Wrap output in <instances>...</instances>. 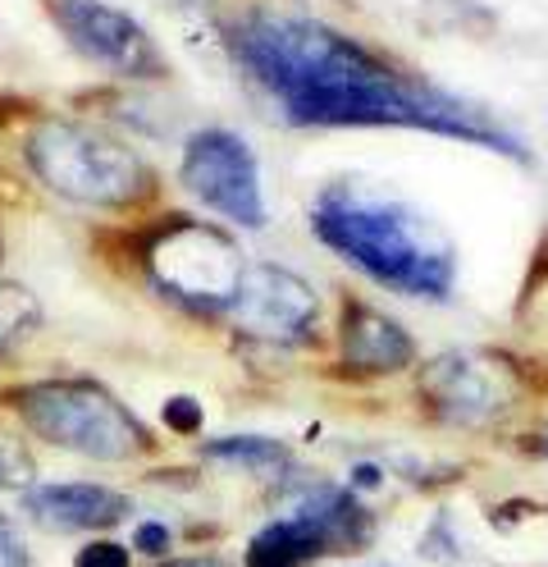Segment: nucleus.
<instances>
[{"mask_svg": "<svg viewBox=\"0 0 548 567\" xmlns=\"http://www.w3.org/2000/svg\"><path fill=\"white\" fill-rule=\"evenodd\" d=\"M210 463H225V467H242L256 476H283L292 472V453L279 440L266 435H229V440H210L206 444Z\"/></svg>", "mask_w": 548, "mask_h": 567, "instance_id": "4468645a", "label": "nucleus"}, {"mask_svg": "<svg viewBox=\"0 0 548 567\" xmlns=\"http://www.w3.org/2000/svg\"><path fill=\"white\" fill-rule=\"evenodd\" d=\"M412 358H416L412 334L402 330L393 316L365 307V302L343 307V362L356 375H393L402 367H412Z\"/></svg>", "mask_w": 548, "mask_h": 567, "instance_id": "9b49d317", "label": "nucleus"}, {"mask_svg": "<svg viewBox=\"0 0 548 567\" xmlns=\"http://www.w3.org/2000/svg\"><path fill=\"white\" fill-rule=\"evenodd\" d=\"M234 55L288 124L298 128H425L521 156V142L425 79L302 14H251L234 28Z\"/></svg>", "mask_w": 548, "mask_h": 567, "instance_id": "f257e3e1", "label": "nucleus"}, {"mask_svg": "<svg viewBox=\"0 0 548 567\" xmlns=\"http://www.w3.org/2000/svg\"><path fill=\"white\" fill-rule=\"evenodd\" d=\"M242 252L229 234L197 220H174L156 234L152 252H146V275L152 284L193 311H229L242 284Z\"/></svg>", "mask_w": 548, "mask_h": 567, "instance_id": "39448f33", "label": "nucleus"}, {"mask_svg": "<svg viewBox=\"0 0 548 567\" xmlns=\"http://www.w3.org/2000/svg\"><path fill=\"white\" fill-rule=\"evenodd\" d=\"M292 517H307L311 526L324 530V540L334 549L361 545L371 536V513L361 508V499L343 485H307L292 494Z\"/></svg>", "mask_w": 548, "mask_h": 567, "instance_id": "f8f14e48", "label": "nucleus"}, {"mask_svg": "<svg viewBox=\"0 0 548 567\" xmlns=\"http://www.w3.org/2000/svg\"><path fill=\"white\" fill-rule=\"evenodd\" d=\"M19 416L46 444L96 457V463H124L152 449L142 421L96 380H37L14 394Z\"/></svg>", "mask_w": 548, "mask_h": 567, "instance_id": "20e7f679", "label": "nucleus"}, {"mask_svg": "<svg viewBox=\"0 0 548 567\" xmlns=\"http://www.w3.org/2000/svg\"><path fill=\"white\" fill-rule=\"evenodd\" d=\"M526 449H535L539 457H548V425H544V431H539V435H535V440H530Z\"/></svg>", "mask_w": 548, "mask_h": 567, "instance_id": "b1692460", "label": "nucleus"}, {"mask_svg": "<svg viewBox=\"0 0 548 567\" xmlns=\"http://www.w3.org/2000/svg\"><path fill=\"white\" fill-rule=\"evenodd\" d=\"M161 567H225L219 558H178V563H161Z\"/></svg>", "mask_w": 548, "mask_h": 567, "instance_id": "5701e85b", "label": "nucleus"}, {"mask_svg": "<svg viewBox=\"0 0 548 567\" xmlns=\"http://www.w3.org/2000/svg\"><path fill=\"white\" fill-rule=\"evenodd\" d=\"M23 156L55 197L79 206H133L152 193L146 161L115 133L83 120H42L28 133Z\"/></svg>", "mask_w": 548, "mask_h": 567, "instance_id": "7ed1b4c3", "label": "nucleus"}, {"mask_svg": "<svg viewBox=\"0 0 548 567\" xmlns=\"http://www.w3.org/2000/svg\"><path fill=\"white\" fill-rule=\"evenodd\" d=\"M73 567H133L128 563V549L124 545H115V540H92L83 554H79V563Z\"/></svg>", "mask_w": 548, "mask_h": 567, "instance_id": "6ab92c4d", "label": "nucleus"}, {"mask_svg": "<svg viewBox=\"0 0 548 567\" xmlns=\"http://www.w3.org/2000/svg\"><path fill=\"white\" fill-rule=\"evenodd\" d=\"M229 311L247 334L266 343H302L316 330L320 302L302 275L283 266H247Z\"/></svg>", "mask_w": 548, "mask_h": 567, "instance_id": "1a4fd4ad", "label": "nucleus"}, {"mask_svg": "<svg viewBox=\"0 0 548 567\" xmlns=\"http://www.w3.org/2000/svg\"><path fill=\"white\" fill-rule=\"evenodd\" d=\"M0 567H32L28 558V540H23V530L0 513Z\"/></svg>", "mask_w": 548, "mask_h": 567, "instance_id": "a211bd4d", "label": "nucleus"}, {"mask_svg": "<svg viewBox=\"0 0 548 567\" xmlns=\"http://www.w3.org/2000/svg\"><path fill=\"white\" fill-rule=\"evenodd\" d=\"M178 179L201 206L229 225L261 229L266 225V197H261V165L256 152L229 128H201L183 142Z\"/></svg>", "mask_w": 548, "mask_h": 567, "instance_id": "423d86ee", "label": "nucleus"}, {"mask_svg": "<svg viewBox=\"0 0 548 567\" xmlns=\"http://www.w3.org/2000/svg\"><path fill=\"white\" fill-rule=\"evenodd\" d=\"M421 399L434 416L457 425H485L517 408L521 375L494 352H444L421 371Z\"/></svg>", "mask_w": 548, "mask_h": 567, "instance_id": "0eeeda50", "label": "nucleus"}, {"mask_svg": "<svg viewBox=\"0 0 548 567\" xmlns=\"http://www.w3.org/2000/svg\"><path fill=\"white\" fill-rule=\"evenodd\" d=\"M165 421L174 425V431H197V425H201V408L193 399H169L165 403Z\"/></svg>", "mask_w": 548, "mask_h": 567, "instance_id": "412c9836", "label": "nucleus"}, {"mask_svg": "<svg viewBox=\"0 0 548 567\" xmlns=\"http://www.w3.org/2000/svg\"><path fill=\"white\" fill-rule=\"evenodd\" d=\"M133 549H137V554H152V558H165L169 530H165L161 522H142V526L133 530Z\"/></svg>", "mask_w": 548, "mask_h": 567, "instance_id": "aec40b11", "label": "nucleus"}, {"mask_svg": "<svg viewBox=\"0 0 548 567\" xmlns=\"http://www.w3.org/2000/svg\"><path fill=\"white\" fill-rule=\"evenodd\" d=\"M55 28L73 42V51L115 69L120 79H165L169 64L156 51L152 32L105 0H46Z\"/></svg>", "mask_w": 548, "mask_h": 567, "instance_id": "6e6552de", "label": "nucleus"}, {"mask_svg": "<svg viewBox=\"0 0 548 567\" xmlns=\"http://www.w3.org/2000/svg\"><path fill=\"white\" fill-rule=\"evenodd\" d=\"M380 481H384V467H371V463H356L352 467V485H361V489H371Z\"/></svg>", "mask_w": 548, "mask_h": 567, "instance_id": "4be33fe9", "label": "nucleus"}, {"mask_svg": "<svg viewBox=\"0 0 548 567\" xmlns=\"http://www.w3.org/2000/svg\"><path fill=\"white\" fill-rule=\"evenodd\" d=\"M32 472V453L19 444V435L0 431V489H28Z\"/></svg>", "mask_w": 548, "mask_h": 567, "instance_id": "dca6fc26", "label": "nucleus"}, {"mask_svg": "<svg viewBox=\"0 0 548 567\" xmlns=\"http://www.w3.org/2000/svg\"><path fill=\"white\" fill-rule=\"evenodd\" d=\"M421 554H425V558H434L438 567H453V563H457V540L448 536V517H444V513L434 517L430 536L421 540Z\"/></svg>", "mask_w": 548, "mask_h": 567, "instance_id": "f3484780", "label": "nucleus"}, {"mask_svg": "<svg viewBox=\"0 0 548 567\" xmlns=\"http://www.w3.org/2000/svg\"><path fill=\"white\" fill-rule=\"evenodd\" d=\"M23 513L46 530H110L133 513L128 494L110 485L64 481V485H37L23 494Z\"/></svg>", "mask_w": 548, "mask_h": 567, "instance_id": "9d476101", "label": "nucleus"}, {"mask_svg": "<svg viewBox=\"0 0 548 567\" xmlns=\"http://www.w3.org/2000/svg\"><path fill=\"white\" fill-rule=\"evenodd\" d=\"M37 326H42V307L23 289V284L0 279V352L19 348Z\"/></svg>", "mask_w": 548, "mask_h": 567, "instance_id": "2eb2a0df", "label": "nucleus"}, {"mask_svg": "<svg viewBox=\"0 0 548 567\" xmlns=\"http://www.w3.org/2000/svg\"><path fill=\"white\" fill-rule=\"evenodd\" d=\"M311 229L329 252H339L384 289L412 298H448L457 279L453 243L393 197H371L348 184L324 188L311 206Z\"/></svg>", "mask_w": 548, "mask_h": 567, "instance_id": "f03ea898", "label": "nucleus"}, {"mask_svg": "<svg viewBox=\"0 0 548 567\" xmlns=\"http://www.w3.org/2000/svg\"><path fill=\"white\" fill-rule=\"evenodd\" d=\"M334 545L324 540V530L311 526L307 517H279L270 526H261L247 545V567H302L320 554H329Z\"/></svg>", "mask_w": 548, "mask_h": 567, "instance_id": "ddd939ff", "label": "nucleus"}]
</instances>
